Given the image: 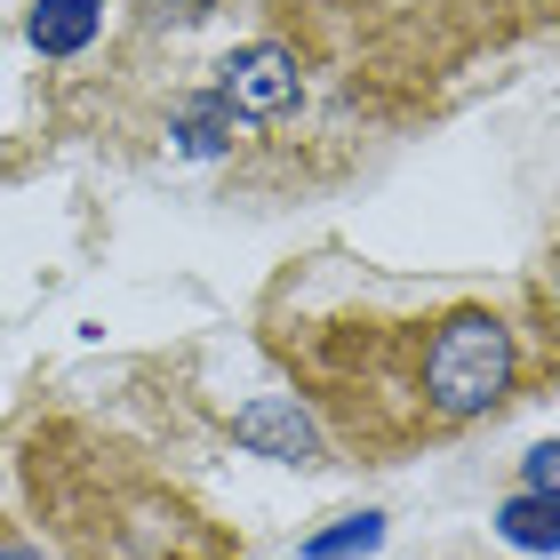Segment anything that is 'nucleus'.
I'll return each instance as SVG.
<instances>
[{"instance_id": "1", "label": "nucleus", "mask_w": 560, "mask_h": 560, "mask_svg": "<svg viewBox=\"0 0 560 560\" xmlns=\"http://www.w3.org/2000/svg\"><path fill=\"white\" fill-rule=\"evenodd\" d=\"M272 352L304 376V400L352 448H409L424 432L489 417L521 385V320L489 296H417L361 280V296L272 320Z\"/></svg>"}, {"instance_id": "4", "label": "nucleus", "mask_w": 560, "mask_h": 560, "mask_svg": "<svg viewBox=\"0 0 560 560\" xmlns=\"http://www.w3.org/2000/svg\"><path fill=\"white\" fill-rule=\"evenodd\" d=\"M224 113H248V120H280V113H296V96H304V65L289 57L280 40H248L224 57Z\"/></svg>"}, {"instance_id": "3", "label": "nucleus", "mask_w": 560, "mask_h": 560, "mask_svg": "<svg viewBox=\"0 0 560 560\" xmlns=\"http://www.w3.org/2000/svg\"><path fill=\"white\" fill-rule=\"evenodd\" d=\"M296 65H320L376 96H432L441 81L552 33L560 0H272L265 9Z\"/></svg>"}, {"instance_id": "5", "label": "nucleus", "mask_w": 560, "mask_h": 560, "mask_svg": "<svg viewBox=\"0 0 560 560\" xmlns=\"http://www.w3.org/2000/svg\"><path fill=\"white\" fill-rule=\"evenodd\" d=\"M233 441L248 456H272V465H320V417L304 409L296 393H265L233 417Z\"/></svg>"}, {"instance_id": "10", "label": "nucleus", "mask_w": 560, "mask_h": 560, "mask_svg": "<svg viewBox=\"0 0 560 560\" xmlns=\"http://www.w3.org/2000/svg\"><path fill=\"white\" fill-rule=\"evenodd\" d=\"M0 560H40V552L24 545V537H0Z\"/></svg>"}, {"instance_id": "8", "label": "nucleus", "mask_w": 560, "mask_h": 560, "mask_svg": "<svg viewBox=\"0 0 560 560\" xmlns=\"http://www.w3.org/2000/svg\"><path fill=\"white\" fill-rule=\"evenodd\" d=\"M376 545H385V521L361 513V521H337L328 537H313V545H304V560H361V552H376Z\"/></svg>"}, {"instance_id": "7", "label": "nucleus", "mask_w": 560, "mask_h": 560, "mask_svg": "<svg viewBox=\"0 0 560 560\" xmlns=\"http://www.w3.org/2000/svg\"><path fill=\"white\" fill-rule=\"evenodd\" d=\"M497 528H504V545H521V552H560V497H513L497 513Z\"/></svg>"}, {"instance_id": "9", "label": "nucleus", "mask_w": 560, "mask_h": 560, "mask_svg": "<svg viewBox=\"0 0 560 560\" xmlns=\"http://www.w3.org/2000/svg\"><path fill=\"white\" fill-rule=\"evenodd\" d=\"M528 489H537V497H560V441L528 448Z\"/></svg>"}, {"instance_id": "2", "label": "nucleus", "mask_w": 560, "mask_h": 560, "mask_svg": "<svg viewBox=\"0 0 560 560\" xmlns=\"http://www.w3.org/2000/svg\"><path fill=\"white\" fill-rule=\"evenodd\" d=\"M24 497L72 560H233V537L152 465L96 424L48 417L16 448Z\"/></svg>"}, {"instance_id": "6", "label": "nucleus", "mask_w": 560, "mask_h": 560, "mask_svg": "<svg viewBox=\"0 0 560 560\" xmlns=\"http://www.w3.org/2000/svg\"><path fill=\"white\" fill-rule=\"evenodd\" d=\"M105 24V0H40L33 9V48L40 57H81Z\"/></svg>"}]
</instances>
